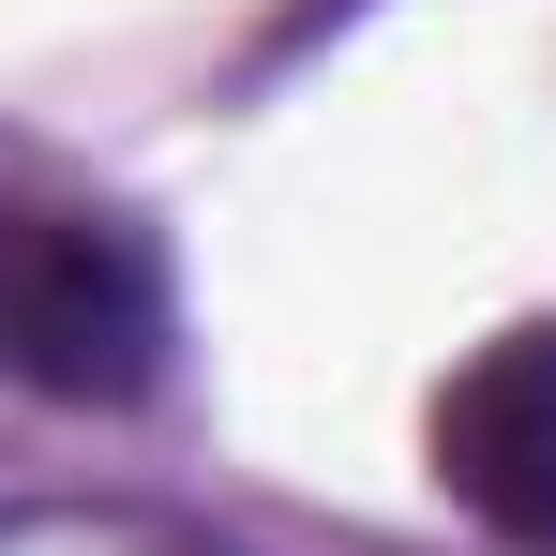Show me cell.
I'll list each match as a JSON object with an SVG mask.
<instances>
[{
    "label": "cell",
    "instance_id": "6da1fadb",
    "mask_svg": "<svg viewBox=\"0 0 556 556\" xmlns=\"http://www.w3.org/2000/svg\"><path fill=\"white\" fill-rule=\"evenodd\" d=\"M181 346L166 241L121 211H0V362L46 406H136Z\"/></svg>",
    "mask_w": 556,
    "mask_h": 556
},
{
    "label": "cell",
    "instance_id": "7a4b0ae2",
    "mask_svg": "<svg viewBox=\"0 0 556 556\" xmlns=\"http://www.w3.org/2000/svg\"><path fill=\"white\" fill-rule=\"evenodd\" d=\"M421 452L452 481V511H481L511 556H556V316H511L496 346L437 376Z\"/></svg>",
    "mask_w": 556,
    "mask_h": 556
},
{
    "label": "cell",
    "instance_id": "3957f363",
    "mask_svg": "<svg viewBox=\"0 0 556 556\" xmlns=\"http://www.w3.org/2000/svg\"><path fill=\"white\" fill-rule=\"evenodd\" d=\"M0 556H241V542H211L195 511H151V496H15Z\"/></svg>",
    "mask_w": 556,
    "mask_h": 556
}]
</instances>
